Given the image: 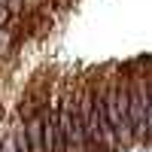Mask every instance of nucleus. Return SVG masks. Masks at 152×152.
<instances>
[{
    "mask_svg": "<svg viewBox=\"0 0 152 152\" xmlns=\"http://www.w3.org/2000/svg\"><path fill=\"white\" fill-rule=\"evenodd\" d=\"M79 116H82V128H85V143L88 152H113L119 149V137L113 131V125L107 119V107H104V91L94 85H85L79 94Z\"/></svg>",
    "mask_w": 152,
    "mask_h": 152,
    "instance_id": "1",
    "label": "nucleus"
},
{
    "mask_svg": "<svg viewBox=\"0 0 152 152\" xmlns=\"http://www.w3.org/2000/svg\"><path fill=\"white\" fill-rule=\"evenodd\" d=\"M104 107H107V119L113 125V131L119 137V146L134 143V131H131V119H128V79H110L104 88Z\"/></svg>",
    "mask_w": 152,
    "mask_h": 152,
    "instance_id": "2",
    "label": "nucleus"
},
{
    "mask_svg": "<svg viewBox=\"0 0 152 152\" xmlns=\"http://www.w3.org/2000/svg\"><path fill=\"white\" fill-rule=\"evenodd\" d=\"M55 116H58L61 137H64V143H67V152H88L82 116H79V97H76V91L61 97V107L55 110Z\"/></svg>",
    "mask_w": 152,
    "mask_h": 152,
    "instance_id": "3",
    "label": "nucleus"
},
{
    "mask_svg": "<svg viewBox=\"0 0 152 152\" xmlns=\"http://www.w3.org/2000/svg\"><path fill=\"white\" fill-rule=\"evenodd\" d=\"M146 104H149V73L128 76V119L134 143H146Z\"/></svg>",
    "mask_w": 152,
    "mask_h": 152,
    "instance_id": "4",
    "label": "nucleus"
},
{
    "mask_svg": "<svg viewBox=\"0 0 152 152\" xmlns=\"http://www.w3.org/2000/svg\"><path fill=\"white\" fill-rule=\"evenodd\" d=\"M43 149L46 152H67V143L61 137L55 110H46V116H43Z\"/></svg>",
    "mask_w": 152,
    "mask_h": 152,
    "instance_id": "5",
    "label": "nucleus"
},
{
    "mask_svg": "<svg viewBox=\"0 0 152 152\" xmlns=\"http://www.w3.org/2000/svg\"><path fill=\"white\" fill-rule=\"evenodd\" d=\"M43 116H46V107H40L31 116H24V134H28L31 152H46L43 149Z\"/></svg>",
    "mask_w": 152,
    "mask_h": 152,
    "instance_id": "6",
    "label": "nucleus"
},
{
    "mask_svg": "<svg viewBox=\"0 0 152 152\" xmlns=\"http://www.w3.org/2000/svg\"><path fill=\"white\" fill-rule=\"evenodd\" d=\"M146 140H152V76H149V104H146Z\"/></svg>",
    "mask_w": 152,
    "mask_h": 152,
    "instance_id": "7",
    "label": "nucleus"
},
{
    "mask_svg": "<svg viewBox=\"0 0 152 152\" xmlns=\"http://www.w3.org/2000/svg\"><path fill=\"white\" fill-rule=\"evenodd\" d=\"M3 152H18V146H15V137H3Z\"/></svg>",
    "mask_w": 152,
    "mask_h": 152,
    "instance_id": "8",
    "label": "nucleus"
},
{
    "mask_svg": "<svg viewBox=\"0 0 152 152\" xmlns=\"http://www.w3.org/2000/svg\"><path fill=\"white\" fill-rule=\"evenodd\" d=\"M0 152H3V134H0Z\"/></svg>",
    "mask_w": 152,
    "mask_h": 152,
    "instance_id": "9",
    "label": "nucleus"
}]
</instances>
